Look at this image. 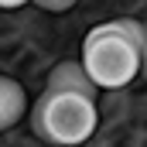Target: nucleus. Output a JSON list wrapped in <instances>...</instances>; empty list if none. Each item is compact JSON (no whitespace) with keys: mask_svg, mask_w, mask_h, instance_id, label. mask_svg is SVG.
<instances>
[{"mask_svg":"<svg viewBox=\"0 0 147 147\" xmlns=\"http://www.w3.org/2000/svg\"><path fill=\"white\" fill-rule=\"evenodd\" d=\"M24 3H31V0H0V7H7V10H14V7H24Z\"/></svg>","mask_w":147,"mask_h":147,"instance_id":"7","label":"nucleus"},{"mask_svg":"<svg viewBox=\"0 0 147 147\" xmlns=\"http://www.w3.org/2000/svg\"><path fill=\"white\" fill-rule=\"evenodd\" d=\"M140 21H106L82 41V65L99 89H120L140 75Z\"/></svg>","mask_w":147,"mask_h":147,"instance_id":"1","label":"nucleus"},{"mask_svg":"<svg viewBox=\"0 0 147 147\" xmlns=\"http://www.w3.org/2000/svg\"><path fill=\"white\" fill-rule=\"evenodd\" d=\"M48 89H55V92H82V96H96V82H92V75L86 72V65L82 62H58L51 75H48Z\"/></svg>","mask_w":147,"mask_h":147,"instance_id":"3","label":"nucleus"},{"mask_svg":"<svg viewBox=\"0 0 147 147\" xmlns=\"http://www.w3.org/2000/svg\"><path fill=\"white\" fill-rule=\"evenodd\" d=\"M96 123H99L96 99L82 92L45 89L31 110V130L48 144H82L92 137Z\"/></svg>","mask_w":147,"mask_h":147,"instance_id":"2","label":"nucleus"},{"mask_svg":"<svg viewBox=\"0 0 147 147\" xmlns=\"http://www.w3.org/2000/svg\"><path fill=\"white\" fill-rule=\"evenodd\" d=\"M24 113H28V92L21 89V82L0 75V130H10Z\"/></svg>","mask_w":147,"mask_h":147,"instance_id":"4","label":"nucleus"},{"mask_svg":"<svg viewBox=\"0 0 147 147\" xmlns=\"http://www.w3.org/2000/svg\"><path fill=\"white\" fill-rule=\"evenodd\" d=\"M31 3H38L41 10H51V14H62V10L75 7V0H31Z\"/></svg>","mask_w":147,"mask_h":147,"instance_id":"5","label":"nucleus"},{"mask_svg":"<svg viewBox=\"0 0 147 147\" xmlns=\"http://www.w3.org/2000/svg\"><path fill=\"white\" fill-rule=\"evenodd\" d=\"M140 72L147 79V24H144V38H140Z\"/></svg>","mask_w":147,"mask_h":147,"instance_id":"6","label":"nucleus"}]
</instances>
